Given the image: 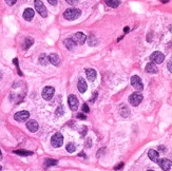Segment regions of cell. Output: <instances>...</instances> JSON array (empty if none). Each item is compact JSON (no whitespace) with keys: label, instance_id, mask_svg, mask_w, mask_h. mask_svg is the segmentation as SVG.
<instances>
[{"label":"cell","instance_id":"obj_10","mask_svg":"<svg viewBox=\"0 0 172 171\" xmlns=\"http://www.w3.org/2000/svg\"><path fill=\"white\" fill-rule=\"evenodd\" d=\"M68 102H69V107L72 111H76L78 109V99L75 95H70L68 98Z\"/></svg>","mask_w":172,"mask_h":171},{"label":"cell","instance_id":"obj_15","mask_svg":"<svg viewBox=\"0 0 172 171\" xmlns=\"http://www.w3.org/2000/svg\"><path fill=\"white\" fill-rule=\"evenodd\" d=\"M148 156H149V158H150L151 161H152V162L157 163L158 160H159V153L157 151H155V150L150 149L148 151Z\"/></svg>","mask_w":172,"mask_h":171},{"label":"cell","instance_id":"obj_19","mask_svg":"<svg viewBox=\"0 0 172 171\" xmlns=\"http://www.w3.org/2000/svg\"><path fill=\"white\" fill-rule=\"evenodd\" d=\"M49 61L51 62L52 65H54V66H58V65H59V62H60V58H59V56H58L57 54L52 53V54L49 56Z\"/></svg>","mask_w":172,"mask_h":171},{"label":"cell","instance_id":"obj_2","mask_svg":"<svg viewBox=\"0 0 172 171\" xmlns=\"http://www.w3.org/2000/svg\"><path fill=\"white\" fill-rule=\"evenodd\" d=\"M51 144H52L53 147H55V148L61 147L62 144H64V136H62L61 133L57 132L53 135L52 138H51Z\"/></svg>","mask_w":172,"mask_h":171},{"label":"cell","instance_id":"obj_31","mask_svg":"<svg viewBox=\"0 0 172 171\" xmlns=\"http://www.w3.org/2000/svg\"><path fill=\"white\" fill-rule=\"evenodd\" d=\"M16 1H17V0H6V4H7V6H14V4L16 3Z\"/></svg>","mask_w":172,"mask_h":171},{"label":"cell","instance_id":"obj_29","mask_svg":"<svg viewBox=\"0 0 172 171\" xmlns=\"http://www.w3.org/2000/svg\"><path fill=\"white\" fill-rule=\"evenodd\" d=\"M13 62H14L15 66H16V68H17V71H18V74H19V75H22V73H21V71H20V69H19L18 59H17V58H14V59H13Z\"/></svg>","mask_w":172,"mask_h":171},{"label":"cell","instance_id":"obj_24","mask_svg":"<svg viewBox=\"0 0 172 171\" xmlns=\"http://www.w3.org/2000/svg\"><path fill=\"white\" fill-rule=\"evenodd\" d=\"M88 44H89V46H91V47H94L98 44L97 39L95 38L94 35H90L89 39H88Z\"/></svg>","mask_w":172,"mask_h":171},{"label":"cell","instance_id":"obj_32","mask_svg":"<svg viewBox=\"0 0 172 171\" xmlns=\"http://www.w3.org/2000/svg\"><path fill=\"white\" fill-rule=\"evenodd\" d=\"M86 147L87 148L92 147V140H91V138H88V140H86Z\"/></svg>","mask_w":172,"mask_h":171},{"label":"cell","instance_id":"obj_34","mask_svg":"<svg viewBox=\"0 0 172 171\" xmlns=\"http://www.w3.org/2000/svg\"><path fill=\"white\" fill-rule=\"evenodd\" d=\"M77 119L85 120V119H87V116H86L85 114H82V113H79V114H77Z\"/></svg>","mask_w":172,"mask_h":171},{"label":"cell","instance_id":"obj_35","mask_svg":"<svg viewBox=\"0 0 172 171\" xmlns=\"http://www.w3.org/2000/svg\"><path fill=\"white\" fill-rule=\"evenodd\" d=\"M87 131H88V128L86 127V126H83V127H82V131H80V134H82V136H85L86 133H87Z\"/></svg>","mask_w":172,"mask_h":171},{"label":"cell","instance_id":"obj_14","mask_svg":"<svg viewBox=\"0 0 172 171\" xmlns=\"http://www.w3.org/2000/svg\"><path fill=\"white\" fill-rule=\"evenodd\" d=\"M34 10L30 9V7H27V9L24 10L23 12V18L24 20H27V21H31L33 19V17H34Z\"/></svg>","mask_w":172,"mask_h":171},{"label":"cell","instance_id":"obj_41","mask_svg":"<svg viewBox=\"0 0 172 171\" xmlns=\"http://www.w3.org/2000/svg\"><path fill=\"white\" fill-rule=\"evenodd\" d=\"M124 32H125V33H128V32H129V27H126L125 29H124Z\"/></svg>","mask_w":172,"mask_h":171},{"label":"cell","instance_id":"obj_36","mask_svg":"<svg viewBox=\"0 0 172 171\" xmlns=\"http://www.w3.org/2000/svg\"><path fill=\"white\" fill-rule=\"evenodd\" d=\"M65 1H67L69 4H71V6H75V4L78 2V0H65Z\"/></svg>","mask_w":172,"mask_h":171},{"label":"cell","instance_id":"obj_1","mask_svg":"<svg viewBox=\"0 0 172 171\" xmlns=\"http://www.w3.org/2000/svg\"><path fill=\"white\" fill-rule=\"evenodd\" d=\"M80 15H82V11H80V10L75 9V7H71V9H68L65 11L64 18H65L67 20H75V19H77Z\"/></svg>","mask_w":172,"mask_h":171},{"label":"cell","instance_id":"obj_33","mask_svg":"<svg viewBox=\"0 0 172 171\" xmlns=\"http://www.w3.org/2000/svg\"><path fill=\"white\" fill-rule=\"evenodd\" d=\"M82 111L85 112V113H89L90 112V109H89V107H88L87 104H85V105L82 106Z\"/></svg>","mask_w":172,"mask_h":171},{"label":"cell","instance_id":"obj_17","mask_svg":"<svg viewBox=\"0 0 172 171\" xmlns=\"http://www.w3.org/2000/svg\"><path fill=\"white\" fill-rule=\"evenodd\" d=\"M146 72L150 73V74H155V73H157V67L153 62H149L146 66Z\"/></svg>","mask_w":172,"mask_h":171},{"label":"cell","instance_id":"obj_8","mask_svg":"<svg viewBox=\"0 0 172 171\" xmlns=\"http://www.w3.org/2000/svg\"><path fill=\"white\" fill-rule=\"evenodd\" d=\"M30 117V113L27 111H19L17 112L16 114L14 115V119L17 120V122H26L27 119H29Z\"/></svg>","mask_w":172,"mask_h":171},{"label":"cell","instance_id":"obj_45","mask_svg":"<svg viewBox=\"0 0 172 171\" xmlns=\"http://www.w3.org/2000/svg\"><path fill=\"white\" fill-rule=\"evenodd\" d=\"M1 169H2V167H1V166H0V171H1Z\"/></svg>","mask_w":172,"mask_h":171},{"label":"cell","instance_id":"obj_39","mask_svg":"<svg viewBox=\"0 0 172 171\" xmlns=\"http://www.w3.org/2000/svg\"><path fill=\"white\" fill-rule=\"evenodd\" d=\"M123 167H124V163H120V165L115 166V167H114V169H115V170H118V169H120V168H123Z\"/></svg>","mask_w":172,"mask_h":171},{"label":"cell","instance_id":"obj_21","mask_svg":"<svg viewBox=\"0 0 172 171\" xmlns=\"http://www.w3.org/2000/svg\"><path fill=\"white\" fill-rule=\"evenodd\" d=\"M105 3L110 7H117L120 4V0H105Z\"/></svg>","mask_w":172,"mask_h":171},{"label":"cell","instance_id":"obj_23","mask_svg":"<svg viewBox=\"0 0 172 171\" xmlns=\"http://www.w3.org/2000/svg\"><path fill=\"white\" fill-rule=\"evenodd\" d=\"M14 153L17 155H21V156H30L33 154L32 151H24V150H16V151H14Z\"/></svg>","mask_w":172,"mask_h":171},{"label":"cell","instance_id":"obj_43","mask_svg":"<svg viewBox=\"0 0 172 171\" xmlns=\"http://www.w3.org/2000/svg\"><path fill=\"white\" fill-rule=\"evenodd\" d=\"M161 1H162V2H163V3H166V2H168V1H169V0H161Z\"/></svg>","mask_w":172,"mask_h":171},{"label":"cell","instance_id":"obj_5","mask_svg":"<svg viewBox=\"0 0 172 171\" xmlns=\"http://www.w3.org/2000/svg\"><path fill=\"white\" fill-rule=\"evenodd\" d=\"M54 93H55V89L53 87H45L42 90V98L44 100H51L54 96Z\"/></svg>","mask_w":172,"mask_h":171},{"label":"cell","instance_id":"obj_4","mask_svg":"<svg viewBox=\"0 0 172 171\" xmlns=\"http://www.w3.org/2000/svg\"><path fill=\"white\" fill-rule=\"evenodd\" d=\"M141 100H143V94H141L140 92L132 93V94L129 96V102L132 106H134V107L140 105L141 102Z\"/></svg>","mask_w":172,"mask_h":171},{"label":"cell","instance_id":"obj_16","mask_svg":"<svg viewBox=\"0 0 172 171\" xmlns=\"http://www.w3.org/2000/svg\"><path fill=\"white\" fill-rule=\"evenodd\" d=\"M64 44L68 50H70V51H72V50L76 47V44H75V41L72 38H67L65 40H64Z\"/></svg>","mask_w":172,"mask_h":171},{"label":"cell","instance_id":"obj_38","mask_svg":"<svg viewBox=\"0 0 172 171\" xmlns=\"http://www.w3.org/2000/svg\"><path fill=\"white\" fill-rule=\"evenodd\" d=\"M48 2H49L51 6H56L57 4V0H48Z\"/></svg>","mask_w":172,"mask_h":171},{"label":"cell","instance_id":"obj_6","mask_svg":"<svg viewBox=\"0 0 172 171\" xmlns=\"http://www.w3.org/2000/svg\"><path fill=\"white\" fill-rule=\"evenodd\" d=\"M164 59H165V55H164L162 52H158V51L153 52L150 56V60H151V62H153V64H162V62L164 61Z\"/></svg>","mask_w":172,"mask_h":171},{"label":"cell","instance_id":"obj_7","mask_svg":"<svg viewBox=\"0 0 172 171\" xmlns=\"http://www.w3.org/2000/svg\"><path fill=\"white\" fill-rule=\"evenodd\" d=\"M131 85L133 86V88L137 91H141L144 89V85L141 82V77H138L137 75H134V76L131 77Z\"/></svg>","mask_w":172,"mask_h":171},{"label":"cell","instance_id":"obj_13","mask_svg":"<svg viewBox=\"0 0 172 171\" xmlns=\"http://www.w3.org/2000/svg\"><path fill=\"white\" fill-rule=\"evenodd\" d=\"M77 88H78V91H79L80 93H85L86 91H87V88H88L87 82H86V80L83 78H82V77L78 79Z\"/></svg>","mask_w":172,"mask_h":171},{"label":"cell","instance_id":"obj_27","mask_svg":"<svg viewBox=\"0 0 172 171\" xmlns=\"http://www.w3.org/2000/svg\"><path fill=\"white\" fill-rule=\"evenodd\" d=\"M55 114H56V116H62V115L65 114V108L62 107V106H59V107L56 109Z\"/></svg>","mask_w":172,"mask_h":171},{"label":"cell","instance_id":"obj_37","mask_svg":"<svg viewBox=\"0 0 172 171\" xmlns=\"http://www.w3.org/2000/svg\"><path fill=\"white\" fill-rule=\"evenodd\" d=\"M167 68H168V70L172 73V60L168 62V65H167Z\"/></svg>","mask_w":172,"mask_h":171},{"label":"cell","instance_id":"obj_25","mask_svg":"<svg viewBox=\"0 0 172 171\" xmlns=\"http://www.w3.org/2000/svg\"><path fill=\"white\" fill-rule=\"evenodd\" d=\"M57 165V161L56 160H52V158H48V160L44 161V167H50V166H55Z\"/></svg>","mask_w":172,"mask_h":171},{"label":"cell","instance_id":"obj_20","mask_svg":"<svg viewBox=\"0 0 172 171\" xmlns=\"http://www.w3.org/2000/svg\"><path fill=\"white\" fill-rule=\"evenodd\" d=\"M38 60H39V64L41 65V66H47V65L50 62V61H49V57H48V55L44 54V53L40 54Z\"/></svg>","mask_w":172,"mask_h":171},{"label":"cell","instance_id":"obj_22","mask_svg":"<svg viewBox=\"0 0 172 171\" xmlns=\"http://www.w3.org/2000/svg\"><path fill=\"white\" fill-rule=\"evenodd\" d=\"M33 44H34V39L31 38V37H27V38H26V40H24L23 49L24 50H27L29 48H31V46H32Z\"/></svg>","mask_w":172,"mask_h":171},{"label":"cell","instance_id":"obj_42","mask_svg":"<svg viewBox=\"0 0 172 171\" xmlns=\"http://www.w3.org/2000/svg\"><path fill=\"white\" fill-rule=\"evenodd\" d=\"M169 31L172 33V24H171V26H169Z\"/></svg>","mask_w":172,"mask_h":171},{"label":"cell","instance_id":"obj_26","mask_svg":"<svg viewBox=\"0 0 172 171\" xmlns=\"http://www.w3.org/2000/svg\"><path fill=\"white\" fill-rule=\"evenodd\" d=\"M65 149H67L68 152L73 153V152H75V150H76V145L73 144V143H69V144L65 146Z\"/></svg>","mask_w":172,"mask_h":171},{"label":"cell","instance_id":"obj_30","mask_svg":"<svg viewBox=\"0 0 172 171\" xmlns=\"http://www.w3.org/2000/svg\"><path fill=\"white\" fill-rule=\"evenodd\" d=\"M97 96H98V93H97V92H94V93H93V96L90 98V102H94L95 100H96V97H97Z\"/></svg>","mask_w":172,"mask_h":171},{"label":"cell","instance_id":"obj_28","mask_svg":"<svg viewBox=\"0 0 172 171\" xmlns=\"http://www.w3.org/2000/svg\"><path fill=\"white\" fill-rule=\"evenodd\" d=\"M129 109L127 107H124V108H121V111H120V114L123 115L124 117H127L128 115H129Z\"/></svg>","mask_w":172,"mask_h":171},{"label":"cell","instance_id":"obj_3","mask_svg":"<svg viewBox=\"0 0 172 171\" xmlns=\"http://www.w3.org/2000/svg\"><path fill=\"white\" fill-rule=\"evenodd\" d=\"M34 6H35V10L38 12V14L40 15V16L44 17V18H45V17L48 16V10L45 9V6H44V4L42 3V1H40V0H35Z\"/></svg>","mask_w":172,"mask_h":171},{"label":"cell","instance_id":"obj_11","mask_svg":"<svg viewBox=\"0 0 172 171\" xmlns=\"http://www.w3.org/2000/svg\"><path fill=\"white\" fill-rule=\"evenodd\" d=\"M157 163L164 171H169L171 169L172 163L169 160H167V158H162V160H158Z\"/></svg>","mask_w":172,"mask_h":171},{"label":"cell","instance_id":"obj_18","mask_svg":"<svg viewBox=\"0 0 172 171\" xmlns=\"http://www.w3.org/2000/svg\"><path fill=\"white\" fill-rule=\"evenodd\" d=\"M86 75H87L88 79L90 81H93V80H95L97 74H96V71L94 69H86Z\"/></svg>","mask_w":172,"mask_h":171},{"label":"cell","instance_id":"obj_44","mask_svg":"<svg viewBox=\"0 0 172 171\" xmlns=\"http://www.w3.org/2000/svg\"><path fill=\"white\" fill-rule=\"evenodd\" d=\"M2 158V153H1V151H0V160H1Z\"/></svg>","mask_w":172,"mask_h":171},{"label":"cell","instance_id":"obj_40","mask_svg":"<svg viewBox=\"0 0 172 171\" xmlns=\"http://www.w3.org/2000/svg\"><path fill=\"white\" fill-rule=\"evenodd\" d=\"M78 156H80V157H86V155H85V152H80L79 154H78Z\"/></svg>","mask_w":172,"mask_h":171},{"label":"cell","instance_id":"obj_46","mask_svg":"<svg viewBox=\"0 0 172 171\" xmlns=\"http://www.w3.org/2000/svg\"><path fill=\"white\" fill-rule=\"evenodd\" d=\"M148 171H154V170H148Z\"/></svg>","mask_w":172,"mask_h":171},{"label":"cell","instance_id":"obj_9","mask_svg":"<svg viewBox=\"0 0 172 171\" xmlns=\"http://www.w3.org/2000/svg\"><path fill=\"white\" fill-rule=\"evenodd\" d=\"M72 39L74 40L76 44H85V41L87 40V37H86V35L83 34L82 32H77V33H75L73 35Z\"/></svg>","mask_w":172,"mask_h":171},{"label":"cell","instance_id":"obj_12","mask_svg":"<svg viewBox=\"0 0 172 171\" xmlns=\"http://www.w3.org/2000/svg\"><path fill=\"white\" fill-rule=\"evenodd\" d=\"M27 130H29L30 132H36L37 130H38V128H39L38 123H37L36 120H34V119H30L29 122L27 123Z\"/></svg>","mask_w":172,"mask_h":171}]
</instances>
